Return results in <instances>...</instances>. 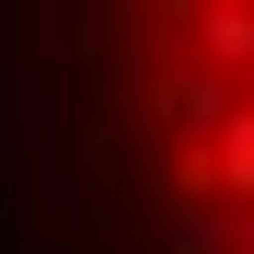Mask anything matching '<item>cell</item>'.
Masks as SVG:
<instances>
[{
	"mask_svg": "<svg viewBox=\"0 0 254 254\" xmlns=\"http://www.w3.org/2000/svg\"><path fill=\"white\" fill-rule=\"evenodd\" d=\"M104 35L162 254H254V0H104Z\"/></svg>",
	"mask_w": 254,
	"mask_h": 254,
	"instance_id": "cell-1",
	"label": "cell"
}]
</instances>
